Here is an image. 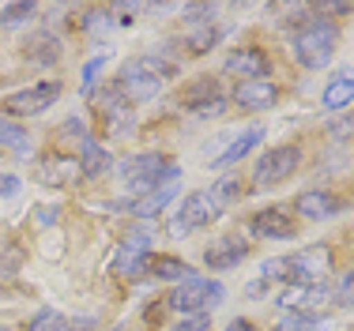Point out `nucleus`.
Here are the masks:
<instances>
[{"mask_svg":"<svg viewBox=\"0 0 354 331\" xmlns=\"http://www.w3.org/2000/svg\"><path fill=\"white\" fill-rule=\"evenodd\" d=\"M245 256H249V241H245V237L226 234V237H218L215 245H207L204 264L212 267V271H230V267H238Z\"/></svg>","mask_w":354,"mask_h":331,"instance_id":"12","label":"nucleus"},{"mask_svg":"<svg viewBox=\"0 0 354 331\" xmlns=\"http://www.w3.org/2000/svg\"><path fill=\"white\" fill-rule=\"evenodd\" d=\"M35 15H38V4H8V8H0V23H4V27H27Z\"/></svg>","mask_w":354,"mask_h":331,"instance_id":"26","label":"nucleus"},{"mask_svg":"<svg viewBox=\"0 0 354 331\" xmlns=\"http://www.w3.org/2000/svg\"><path fill=\"white\" fill-rule=\"evenodd\" d=\"M61 53H64V46H61V38H57L53 30H35L27 41H23V57H27L30 64H38V68H53L57 61H61Z\"/></svg>","mask_w":354,"mask_h":331,"instance_id":"16","label":"nucleus"},{"mask_svg":"<svg viewBox=\"0 0 354 331\" xmlns=\"http://www.w3.org/2000/svg\"><path fill=\"white\" fill-rule=\"evenodd\" d=\"M80 177V162L68 155H61V151H49V155L38 158V181L46 185H68Z\"/></svg>","mask_w":354,"mask_h":331,"instance_id":"17","label":"nucleus"},{"mask_svg":"<svg viewBox=\"0 0 354 331\" xmlns=\"http://www.w3.org/2000/svg\"><path fill=\"white\" fill-rule=\"evenodd\" d=\"M102 64H106V53H98L87 61V68H83V95H95V75L102 72Z\"/></svg>","mask_w":354,"mask_h":331,"instance_id":"30","label":"nucleus"},{"mask_svg":"<svg viewBox=\"0 0 354 331\" xmlns=\"http://www.w3.org/2000/svg\"><path fill=\"white\" fill-rule=\"evenodd\" d=\"M212 196H215L218 203H223V211H226V203L241 196V185H238V177H218V185L212 189Z\"/></svg>","mask_w":354,"mask_h":331,"instance_id":"28","label":"nucleus"},{"mask_svg":"<svg viewBox=\"0 0 354 331\" xmlns=\"http://www.w3.org/2000/svg\"><path fill=\"white\" fill-rule=\"evenodd\" d=\"M223 298H226L223 283L204 278V275H189L185 283H177V290L170 294V309L181 312V316H196V312H207Z\"/></svg>","mask_w":354,"mask_h":331,"instance_id":"3","label":"nucleus"},{"mask_svg":"<svg viewBox=\"0 0 354 331\" xmlns=\"http://www.w3.org/2000/svg\"><path fill=\"white\" fill-rule=\"evenodd\" d=\"M113 166L106 147H98L91 135H83V158H80V177H102L106 169Z\"/></svg>","mask_w":354,"mask_h":331,"instance_id":"18","label":"nucleus"},{"mask_svg":"<svg viewBox=\"0 0 354 331\" xmlns=\"http://www.w3.org/2000/svg\"><path fill=\"white\" fill-rule=\"evenodd\" d=\"M234 102H238L241 109H249V113H264V109H272L275 102H279V83L249 79V83H241V87H234Z\"/></svg>","mask_w":354,"mask_h":331,"instance_id":"13","label":"nucleus"},{"mask_svg":"<svg viewBox=\"0 0 354 331\" xmlns=\"http://www.w3.org/2000/svg\"><path fill=\"white\" fill-rule=\"evenodd\" d=\"M249 230H252V237H264V241H286V237L298 234V223L283 207H264L249 218Z\"/></svg>","mask_w":354,"mask_h":331,"instance_id":"10","label":"nucleus"},{"mask_svg":"<svg viewBox=\"0 0 354 331\" xmlns=\"http://www.w3.org/2000/svg\"><path fill=\"white\" fill-rule=\"evenodd\" d=\"M218 215H223V203L212 196V189L189 192V196L181 200V211H177V218H174V234L185 237L189 230H204V226H212Z\"/></svg>","mask_w":354,"mask_h":331,"instance_id":"4","label":"nucleus"},{"mask_svg":"<svg viewBox=\"0 0 354 331\" xmlns=\"http://www.w3.org/2000/svg\"><path fill=\"white\" fill-rule=\"evenodd\" d=\"M0 147H12L19 158L30 155V132L19 129L15 121H8V117H0Z\"/></svg>","mask_w":354,"mask_h":331,"instance_id":"22","label":"nucleus"},{"mask_svg":"<svg viewBox=\"0 0 354 331\" xmlns=\"http://www.w3.org/2000/svg\"><path fill=\"white\" fill-rule=\"evenodd\" d=\"M181 109L196 121H207V117H223L226 113V95L218 91V79H196L189 91L181 95Z\"/></svg>","mask_w":354,"mask_h":331,"instance_id":"9","label":"nucleus"},{"mask_svg":"<svg viewBox=\"0 0 354 331\" xmlns=\"http://www.w3.org/2000/svg\"><path fill=\"white\" fill-rule=\"evenodd\" d=\"M151 275H155V278H170V283H185L192 271H189L185 260H177V256H151Z\"/></svg>","mask_w":354,"mask_h":331,"instance_id":"24","label":"nucleus"},{"mask_svg":"<svg viewBox=\"0 0 354 331\" xmlns=\"http://www.w3.org/2000/svg\"><path fill=\"white\" fill-rule=\"evenodd\" d=\"M61 98V83H35V87H23V91H15V95H8L4 102H0V117H38V113H46L53 102Z\"/></svg>","mask_w":354,"mask_h":331,"instance_id":"5","label":"nucleus"},{"mask_svg":"<svg viewBox=\"0 0 354 331\" xmlns=\"http://www.w3.org/2000/svg\"><path fill=\"white\" fill-rule=\"evenodd\" d=\"M98 113H102V124H106L109 135H124L132 129V102L117 91V83L102 91V98H98Z\"/></svg>","mask_w":354,"mask_h":331,"instance_id":"11","label":"nucleus"},{"mask_svg":"<svg viewBox=\"0 0 354 331\" xmlns=\"http://www.w3.org/2000/svg\"><path fill=\"white\" fill-rule=\"evenodd\" d=\"M0 331H12V328H4V324H0Z\"/></svg>","mask_w":354,"mask_h":331,"instance_id":"35","label":"nucleus"},{"mask_svg":"<svg viewBox=\"0 0 354 331\" xmlns=\"http://www.w3.org/2000/svg\"><path fill=\"white\" fill-rule=\"evenodd\" d=\"M15 192H19V177L0 173V196H15Z\"/></svg>","mask_w":354,"mask_h":331,"instance_id":"33","label":"nucleus"},{"mask_svg":"<svg viewBox=\"0 0 354 331\" xmlns=\"http://www.w3.org/2000/svg\"><path fill=\"white\" fill-rule=\"evenodd\" d=\"M223 331H257V328H252L249 320H230V324H226Z\"/></svg>","mask_w":354,"mask_h":331,"instance_id":"34","label":"nucleus"},{"mask_svg":"<svg viewBox=\"0 0 354 331\" xmlns=\"http://www.w3.org/2000/svg\"><path fill=\"white\" fill-rule=\"evenodd\" d=\"M301 166V147L298 143H283V147H268L252 166V189H275V185L290 181Z\"/></svg>","mask_w":354,"mask_h":331,"instance_id":"2","label":"nucleus"},{"mask_svg":"<svg viewBox=\"0 0 354 331\" xmlns=\"http://www.w3.org/2000/svg\"><path fill=\"white\" fill-rule=\"evenodd\" d=\"M332 320L324 312H309V309H298V312H283L279 316V331H328Z\"/></svg>","mask_w":354,"mask_h":331,"instance_id":"20","label":"nucleus"},{"mask_svg":"<svg viewBox=\"0 0 354 331\" xmlns=\"http://www.w3.org/2000/svg\"><path fill=\"white\" fill-rule=\"evenodd\" d=\"M170 331H212V316H207V312H196V316H181Z\"/></svg>","mask_w":354,"mask_h":331,"instance_id":"29","label":"nucleus"},{"mask_svg":"<svg viewBox=\"0 0 354 331\" xmlns=\"http://www.w3.org/2000/svg\"><path fill=\"white\" fill-rule=\"evenodd\" d=\"M218 38H223V30H218V23L212 19V8H189V23H185V34H181L185 53L207 57L218 46Z\"/></svg>","mask_w":354,"mask_h":331,"instance_id":"8","label":"nucleus"},{"mask_svg":"<svg viewBox=\"0 0 354 331\" xmlns=\"http://www.w3.org/2000/svg\"><path fill=\"white\" fill-rule=\"evenodd\" d=\"M335 46H339V23H332V19H309V23H301L298 34H294L298 64L309 68V72H320V68L332 64Z\"/></svg>","mask_w":354,"mask_h":331,"instance_id":"1","label":"nucleus"},{"mask_svg":"<svg viewBox=\"0 0 354 331\" xmlns=\"http://www.w3.org/2000/svg\"><path fill=\"white\" fill-rule=\"evenodd\" d=\"M177 196V181L174 185H166V189H155V192H147V196H140L136 203H132V215H140V218H158L166 211V203H170Z\"/></svg>","mask_w":354,"mask_h":331,"instance_id":"19","label":"nucleus"},{"mask_svg":"<svg viewBox=\"0 0 354 331\" xmlns=\"http://www.w3.org/2000/svg\"><path fill=\"white\" fill-rule=\"evenodd\" d=\"M27 331H68V320H64L57 309H38V316L30 320Z\"/></svg>","mask_w":354,"mask_h":331,"instance_id":"27","label":"nucleus"},{"mask_svg":"<svg viewBox=\"0 0 354 331\" xmlns=\"http://www.w3.org/2000/svg\"><path fill=\"white\" fill-rule=\"evenodd\" d=\"M294 207H298V215L309 218V223H324V218H335L343 211V200L332 196V192H324V189H309L298 196Z\"/></svg>","mask_w":354,"mask_h":331,"instance_id":"15","label":"nucleus"},{"mask_svg":"<svg viewBox=\"0 0 354 331\" xmlns=\"http://www.w3.org/2000/svg\"><path fill=\"white\" fill-rule=\"evenodd\" d=\"M286 264H290V278H294V283L317 286L320 278L335 267V252H332V245H309V249L286 256Z\"/></svg>","mask_w":354,"mask_h":331,"instance_id":"6","label":"nucleus"},{"mask_svg":"<svg viewBox=\"0 0 354 331\" xmlns=\"http://www.w3.org/2000/svg\"><path fill=\"white\" fill-rule=\"evenodd\" d=\"M335 301H339V305H354V271L339 275V283H335Z\"/></svg>","mask_w":354,"mask_h":331,"instance_id":"31","label":"nucleus"},{"mask_svg":"<svg viewBox=\"0 0 354 331\" xmlns=\"http://www.w3.org/2000/svg\"><path fill=\"white\" fill-rule=\"evenodd\" d=\"M226 72L230 75H241V83L249 79H268V72H272V61L264 57V49H234L230 57H226Z\"/></svg>","mask_w":354,"mask_h":331,"instance_id":"14","label":"nucleus"},{"mask_svg":"<svg viewBox=\"0 0 354 331\" xmlns=\"http://www.w3.org/2000/svg\"><path fill=\"white\" fill-rule=\"evenodd\" d=\"M162 87H166V79L151 72V68L143 64V57L129 61L121 68V75H117V91L129 102H151L155 95H162Z\"/></svg>","mask_w":354,"mask_h":331,"instance_id":"7","label":"nucleus"},{"mask_svg":"<svg viewBox=\"0 0 354 331\" xmlns=\"http://www.w3.org/2000/svg\"><path fill=\"white\" fill-rule=\"evenodd\" d=\"M354 102V75H335L324 87V106L328 109H347Z\"/></svg>","mask_w":354,"mask_h":331,"instance_id":"23","label":"nucleus"},{"mask_svg":"<svg viewBox=\"0 0 354 331\" xmlns=\"http://www.w3.org/2000/svg\"><path fill=\"white\" fill-rule=\"evenodd\" d=\"M143 267H151V252L129 249V245H124V249L117 252V275H124V278H136V275H143Z\"/></svg>","mask_w":354,"mask_h":331,"instance_id":"25","label":"nucleus"},{"mask_svg":"<svg viewBox=\"0 0 354 331\" xmlns=\"http://www.w3.org/2000/svg\"><path fill=\"white\" fill-rule=\"evenodd\" d=\"M260 278H264V283H272V278H290V264H286V256L283 260H268L264 271H260Z\"/></svg>","mask_w":354,"mask_h":331,"instance_id":"32","label":"nucleus"},{"mask_svg":"<svg viewBox=\"0 0 354 331\" xmlns=\"http://www.w3.org/2000/svg\"><path fill=\"white\" fill-rule=\"evenodd\" d=\"M260 140H264V129H249V132H241L238 140H234L230 147H226L223 155L215 158V166H234V162H241V158H245Z\"/></svg>","mask_w":354,"mask_h":331,"instance_id":"21","label":"nucleus"}]
</instances>
